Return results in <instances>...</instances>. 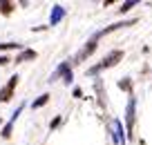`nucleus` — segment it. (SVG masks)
Here are the masks:
<instances>
[{
	"mask_svg": "<svg viewBox=\"0 0 152 145\" xmlns=\"http://www.w3.org/2000/svg\"><path fill=\"white\" fill-rule=\"evenodd\" d=\"M31 58H36V52H31V49H29V52H23V54H20V56L16 58V63H25V60H31Z\"/></svg>",
	"mask_w": 152,
	"mask_h": 145,
	"instance_id": "nucleus-8",
	"label": "nucleus"
},
{
	"mask_svg": "<svg viewBox=\"0 0 152 145\" xmlns=\"http://www.w3.org/2000/svg\"><path fill=\"white\" fill-rule=\"evenodd\" d=\"M63 16H65V9H63L61 5H56V7L52 9V25H58V23L63 20Z\"/></svg>",
	"mask_w": 152,
	"mask_h": 145,
	"instance_id": "nucleus-5",
	"label": "nucleus"
},
{
	"mask_svg": "<svg viewBox=\"0 0 152 145\" xmlns=\"http://www.w3.org/2000/svg\"><path fill=\"white\" fill-rule=\"evenodd\" d=\"M47 101H49V94H43V96H40L38 101H34V105H31V107H34V109H38V107H43V105L47 103Z\"/></svg>",
	"mask_w": 152,
	"mask_h": 145,
	"instance_id": "nucleus-9",
	"label": "nucleus"
},
{
	"mask_svg": "<svg viewBox=\"0 0 152 145\" xmlns=\"http://www.w3.org/2000/svg\"><path fill=\"white\" fill-rule=\"evenodd\" d=\"M20 112H23V105H20V107H18V109H16V112H14V114H11V118H9V123H7V125H5V127H2V136H5V138H7V136H9V134H11V127H14V123H16V118H18V116H20Z\"/></svg>",
	"mask_w": 152,
	"mask_h": 145,
	"instance_id": "nucleus-4",
	"label": "nucleus"
},
{
	"mask_svg": "<svg viewBox=\"0 0 152 145\" xmlns=\"http://www.w3.org/2000/svg\"><path fill=\"white\" fill-rule=\"evenodd\" d=\"M7 63H9V58H7V56H0V65H7Z\"/></svg>",
	"mask_w": 152,
	"mask_h": 145,
	"instance_id": "nucleus-14",
	"label": "nucleus"
},
{
	"mask_svg": "<svg viewBox=\"0 0 152 145\" xmlns=\"http://www.w3.org/2000/svg\"><path fill=\"white\" fill-rule=\"evenodd\" d=\"M56 74H58V76H63L67 85L72 83V71H69V65H67V63H63V65L58 67V71H56Z\"/></svg>",
	"mask_w": 152,
	"mask_h": 145,
	"instance_id": "nucleus-6",
	"label": "nucleus"
},
{
	"mask_svg": "<svg viewBox=\"0 0 152 145\" xmlns=\"http://www.w3.org/2000/svg\"><path fill=\"white\" fill-rule=\"evenodd\" d=\"M58 125H61V116H56V118H54V121H52V125H49V127L54 130V127H58Z\"/></svg>",
	"mask_w": 152,
	"mask_h": 145,
	"instance_id": "nucleus-13",
	"label": "nucleus"
},
{
	"mask_svg": "<svg viewBox=\"0 0 152 145\" xmlns=\"http://www.w3.org/2000/svg\"><path fill=\"white\" fill-rule=\"evenodd\" d=\"M0 7H2V9H0L2 14H9V11H11V7H14V5H11V2H0Z\"/></svg>",
	"mask_w": 152,
	"mask_h": 145,
	"instance_id": "nucleus-11",
	"label": "nucleus"
},
{
	"mask_svg": "<svg viewBox=\"0 0 152 145\" xmlns=\"http://www.w3.org/2000/svg\"><path fill=\"white\" fill-rule=\"evenodd\" d=\"M134 5H137V2H134V0H132V2H123V7H121L119 11H128V9H132Z\"/></svg>",
	"mask_w": 152,
	"mask_h": 145,
	"instance_id": "nucleus-12",
	"label": "nucleus"
},
{
	"mask_svg": "<svg viewBox=\"0 0 152 145\" xmlns=\"http://www.w3.org/2000/svg\"><path fill=\"white\" fill-rule=\"evenodd\" d=\"M112 130H114V143L116 145H123L125 143V136H123V127H121V121H114V125H112Z\"/></svg>",
	"mask_w": 152,
	"mask_h": 145,
	"instance_id": "nucleus-3",
	"label": "nucleus"
},
{
	"mask_svg": "<svg viewBox=\"0 0 152 145\" xmlns=\"http://www.w3.org/2000/svg\"><path fill=\"white\" fill-rule=\"evenodd\" d=\"M23 45L18 42H0V52H5V49H20Z\"/></svg>",
	"mask_w": 152,
	"mask_h": 145,
	"instance_id": "nucleus-10",
	"label": "nucleus"
},
{
	"mask_svg": "<svg viewBox=\"0 0 152 145\" xmlns=\"http://www.w3.org/2000/svg\"><path fill=\"white\" fill-rule=\"evenodd\" d=\"M121 58H123V52H112V54H110V56L105 58L103 63H101V65L90 67V69H87V74H99V71H101V69H105V67H112V65H116V63H119Z\"/></svg>",
	"mask_w": 152,
	"mask_h": 145,
	"instance_id": "nucleus-1",
	"label": "nucleus"
},
{
	"mask_svg": "<svg viewBox=\"0 0 152 145\" xmlns=\"http://www.w3.org/2000/svg\"><path fill=\"white\" fill-rule=\"evenodd\" d=\"M132 125H134V98L128 103V130L132 132Z\"/></svg>",
	"mask_w": 152,
	"mask_h": 145,
	"instance_id": "nucleus-7",
	"label": "nucleus"
},
{
	"mask_svg": "<svg viewBox=\"0 0 152 145\" xmlns=\"http://www.w3.org/2000/svg\"><path fill=\"white\" fill-rule=\"evenodd\" d=\"M16 85H18V76H11V78H9V85L0 89V103H5V101L11 98V94H14Z\"/></svg>",
	"mask_w": 152,
	"mask_h": 145,
	"instance_id": "nucleus-2",
	"label": "nucleus"
}]
</instances>
